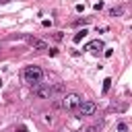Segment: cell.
I'll return each mask as SVG.
<instances>
[{
	"label": "cell",
	"mask_w": 132,
	"mask_h": 132,
	"mask_svg": "<svg viewBox=\"0 0 132 132\" xmlns=\"http://www.w3.org/2000/svg\"><path fill=\"white\" fill-rule=\"evenodd\" d=\"M62 91H64V85H60V82H58V85H50V82L43 85V82H41V85L33 87V93H35L39 99H52L54 95H60Z\"/></svg>",
	"instance_id": "cell-1"
},
{
	"label": "cell",
	"mask_w": 132,
	"mask_h": 132,
	"mask_svg": "<svg viewBox=\"0 0 132 132\" xmlns=\"http://www.w3.org/2000/svg\"><path fill=\"white\" fill-rule=\"evenodd\" d=\"M23 78H25V82H29L31 87H37V85H41V80H43V70H41L39 66H27V68L23 70Z\"/></svg>",
	"instance_id": "cell-2"
},
{
	"label": "cell",
	"mask_w": 132,
	"mask_h": 132,
	"mask_svg": "<svg viewBox=\"0 0 132 132\" xmlns=\"http://www.w3.org/2000/svg\"><path fill=\"white\" fill-rule=\"evenodd\" d=\"M80 103H82V97H80L78 93H68V95H64V99H62V107H64L66 111H76V109L80 107Z\"/></svg>",
	"instance_id": "cell-3"
},
{
	"label": "cell",
	"mask_w": 132,
	"mask_h": 132,
	"mask_svg": "<svg viewBox=\"0 0 132 132\" xmlns=\"http://www.w3.org/2000/svg\"><path fill=\"white\" fill-rule=\"evenodd\" d=\"M95 111H97V105H95L93 101H82V103H80V107L76 109V118H85V116H95Z\"/></svg>",
	"instance_id": "cell-4"
},
{
	"label": "cell",
	"mask_w": 132,
	"mask_h": 132,
	"mask_svg": "<svg viewBox=\"0 0 132 132\" xmlns=\"http://www.w3.org/2000/svg\"><path fill=\"white\" fill-rule=\"evenodd\" d=\"M27 41H29V45L35 47V50H47V43L41 41V39H37V37H27Z\"/></svg>",
	"instance_id": "cell-5"
},
{
	"label": "cell",
	"mask_w": 132,
	"mask_h": 132,
	"mask_svg": "<svg viewBox=\"0 0 132 132\" xmlns=\"http://www.w3.org/2000/svg\"><path fill=\"white\" fill-rule=\"evenodd\" d=\"M85 50H89V52H99V50H103V43H101L99 39H95V41L87 43V47H85Z\"/></svg>",
	"instance_id": "cell-6"
},
{
	"label": "cell",
	"mask_w": 132,
	"mask_h": 132,
	"mask_svg": "<svg viewBox=\"0 0 132 132\" xmlns=\"http://www.w3.org/2000/svg\"><path fill=\"white\" fill-rule=\"evenodd\" d=\"M120 14H124V8H122V6H113V8H109V16H120Z\"/></svg>",
	"instance_id": "cell-7"
},
{
	"label": "cell",
	"mask_w": 132,
	"mask_h": 132,
	"mask_svg": "<svg viewBox=\"0 0 132 132\" xmlns=\"http://www.w3.org/2000/svg\"><path fill=\"white\" fill-rule=\"evenodd\" d=\"M85 37H87V31H85V29H82V31H78V33H76V35H74V37H72V41H74V43H78V41H82V39H85Z\"/></svg>",
	"instance_id": "cell-8"
},
{
	"label": "cell",
	"mask_w": 132,
	"mask_h": 132,
	"mask_svg": "<svg viewBox=\"0 0 132 132\" xmlns=\"http://www.w3.org/2000/svg\"><path fill=\"white\" fill-rule=\"evenodd\" d=\"M130 128H128V124L126 122H118L116 124V132H128Z\"/></svg>",
	"instance_id": "cell-9"
},
{
	"label": "cell",
	"mask_w": 132,
	"mask_h": 132,
	"mask_svg": "<svg viewBox=\"0 0 132 132\" xmlns=\"http://www.w3.org/2000/svg\"><path fill=\"white\" fill-rule=\"evenodd\" d=\"M124 109H126V103H113L109 107V111H124Z\"/></svg>",
	"instance_id": "cell-10"
},
{
	"label": "cell",
	"mask_w": 132,
	"mask_h": 132,
	"mask_svg": "<svg viewBox=\"0 0 132 132\" xmlns=\"http://www.w3.org/2000/svg\"><path fill=\"white\" fill-rule=\"evenodd\" d=\"M109 87H111V78H105V80H103V91H101V93H103V95H107Z\"/></svg>",
	"instance_id": "cell-11"
},
{
	"label": "cell",
	"mask_w": 132,
	"mask_h": 132,
	"mask_svg": "<svg viewBox=\"0 0 132 132\" xmlns=\"http://www.w3.org/2000/svg\"><path fill=\"white\" fill-rule=\"evenodd\" d=\"M62 37H64V35H62V31H54V33H52V39H56V41H60Z\"/></svg>",
	"instance_id": "cell-12"
},
{
	"label": "cell",
	"mask_w": 132,
	"mask_h": 132,
	"mask_svg": "<svg viewBox=\"0 0 132 132\" xmlns=\"http://www.w3.org/2000/svg\"><path fill=\"white\" fill-rule=\"evenodd\" d=\"M89 23V19H78V21H74V27H80V25H87Z\"/></svg>",
	"instance_id": "cell-13"
},
{
	"label": "cell",
	"mask_w": 132,
	"mask_h": 132,
	"mask_svg": "<svg viewBox=\"0 0 132 132\" xmlns=\"http://www.w3.org/2000/svg\"><path fill=\"white\" fill-rule=\"evenodd\" d=\"M101 128H103V122H99V124L91 126V130H89V132H97V130H101Z\"/></svg>",
	"instance_id": "cell-14"
},
{
	"label": "cell",
	"mask_w": 132,
	"mask_h": 132,
	"mask_svg": "<svg viewBox=\"0 0 132 132\" xmlns=\"http://www.w3.org/2000/svg\"><path fill=\"white\" fill-rule=\"evenodd\" d=\"M16 132H29V130H27L25 126H19V130H16Z\"/></svg>",
	"instance_id": "cell-15"
},
{
	"label": "cell",
	"mask_w": 132,
	"mask_h": 132,
	"mask_svg": "<svg viewBox=\"0 0 132 132\" xmlns=\"http://www.w3.org/2000/svg\"><path fill=\"white\" fill-rule=\"evenodd\" d=\"M8 2H10V0H0V4H8Z\"/></svg>",
	"instance_id": "cell-16"
},
{
	"label": "cell",
	"mask_w": 132,
	"mask_h": 132,
	"mask_svg": "<svg viewBox=\"0 0 132 132\" xmlns=\"http://www.w3.org/2000/svg\"><path fill=\"white\" fill-rule=\"evenodd\" d=\"M0 87H2V80H0Z\"/></svg>",
	"instance_id": "cell-17"
},
{
	"label": "cell",
	"mask_w": 132,
	"mask_h": 132,
	"mask_svg": "<svg viewBox=\"0 0 132 132\" xmlns=\"http://www.w3.org/2000/svg\"><path fill=\"white\" fill-rule=\"evenodd\" d=\"M74 132H80V130H74Z\"/></svg>",
	"instance_id": "cell-18"
}]
</instances>
